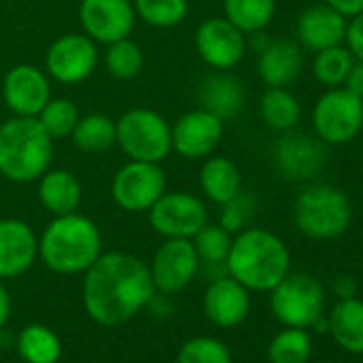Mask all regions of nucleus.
Listing matches in <instances>:
<instances>
[{
  "label": "nucleus",
  "mask_w": 363,
  "mask_h": 363,
  "mask_svg": "<svg viewBox=\"0 0 363 363\" xmlns=\"http://www.w3.org/2000/svg\"><path fill=\"white\" fill-rule=\"evenodd\" d=\"M84 274V308L103 327L130 320L156 293L147 263L128 252H103Z\"/></svg>",
  "instance_id": "nucleus-1"
},
{
  "label": "nucleus",
  "mask_w": 363,
  "mask_h": 363,
  "mask_svg": "<svg viewBox=\"0 0 363 363\" xmlns=\"http://www.w3.org/2000/svg\"><path fill=\"white\" fill-rule=\"evenodd\" d=\"M227 274L248 291L269 293L291 269V252L282 238L267 229H242L225 261Z\"/></svg>",
  "instance_id": "nucleus-2"
},
{
  "label": "nucleus",
  "mask_w": 363,
  "mask_h": 363,
  "mask_svg": "<svg viewBox=\"0 0 363 363\" xmlns=\"http://www.w3.org/2000/svg\"><path fill=\"white\" fill-rule=\"evenodd\" d=\"M101 255L103 238L99 227L79 212L54 216L39 238V257L54 274H84Z\"/></svg>",
  "instance_id": "nucleus-3"
},
{
  "label": "nucleus",
  "mask_w": 363,
  "mask_h": 363,
  "mask_svg": "<svg viewBox=\"0 0 363 363\" xmlns=\"http://www.w3.org/2000/svg\"><path fill=\"white\" fill-rule=\"evenodd\" d=\"M54 160V139L37 118L13 116L0 124V175L16 184L37 182Z\"/></svg>",
  "instance_id": "nucleus-4"
},
{
  "label": "nucleus",
  "mask_w": 363,
  "mask_h": 363,
  "mask_svg": "<svg viewBox=\"0 0 363 363\" xmlns=\"http://www.w3.org/2000/svg\"><path fill=\"white\" fill-rule=\"evenodd\" d=\"M293 223L301 235L316 242H329L348 231L352 223V203L348 195L335 186L310 184L295 197Z\"/></svg>",
  "instance_id": "nucleus-5"
},
{
  "label": "nucleus",
  "mask_w": 363,
  "mask_h": 363,
  "mask_svg": "<svg viewBox=\"0 0 363 363\" xmlns=\"http://www.w3.org/2000/svg\"><path fill=\"white\" fill-rule=\"evenodd\" d=\"M116 145L128 160L160 164L173 150L171 124L154 109H128L116 120Z\"/></svg>",
  "instance_id": "nucleus-6"
},
{
  "label": "nucleus",
  "mask_w": 363,
  "mask_h": 363,
  "mask_svg": "<svg viewBox=\"0 0 363 363\" xmlns=\"http://www.w3.org/2000/svg\"><path fill=\"white\" fill-rule=\"evenodd\" d=\"M314 135L327 145H346L363 130V99L344 86L323 92L310 113Z\"/></svg>",
  "instance_id": "nucleus-7"
},
{
  "label": "nucleus",
  "mask_w": 363,
  "mask_h": 363,
  "mask_svg": "<svg viewBox=\"0 0 363 363\" xmlns=\"http://www.w3.org/2000/svg\"><path fill=\"white\" fill-rule=\"evenodd\" d=\"M269 293L272 312L284 327L310 329L325 310L323 286L308 274H286Z\"/></svg>",
  "instance_id": "nucleus-8"
},
{
  "label": "nucleus",
  "mask_w": 363,
  "mask_h": 363,
  "mask_svg": "<svg viewBox=\"0 0 363 363\" xmlns=\"http://www.w3.org/2000/svg\"><path fill=\"white\" fill-rule=\"evenodd\" d=\"M164 191L167 177L158 162L128 160L111 179V199L128 214H147Z\"/></svg>",
  "instance_id": "nucleus-9"
},
{
  "label": "nucleus",
  "mask_w": 363,
  "mask_h": 363,
  "mask_svg": "<svg viewBox=\"0 0 363 363\" xmlns=\"http://www.w3.org/2000/svg\"><path fill=\"white\" fill-rule=\"evenodd\" d=\"M147 220L150 227L164 240H193V235L208 223V208L193 193L164 191L162 197L147 210Z\"/></svg>",
  "instance_id": "nucleus-10"
},
{
  "label": "nucleus",
  "mask_w": 363,
  "mask_h": 363,
  "mask_svg": "<svg viewBox=\"0 0 363 363\" xmlns=\"http://www.w3.org/2000/svg\"><path fill=\"white\" fill-rule=\"evenodd\" d=\"M147 267L154 289L162 295H175L197 278L201 261L193 240L169 238L156 248Z\"/></svg>",
  "instance_id": "nucleus-11"
},
{
  "label": "nucleus",
  "mask_w": 363,
  "mask_h": 363,
  "mask_svg": "<svg viewBox=\"0 0 363 363\" xmlns=\"http://www.w3.org/2000/svg\"><path fill=\"white\" fill-rule=\"evenodd\" d=\"M99 65L96 43L84 33L58 37L45 54V73L50 79L75 86L86 82Z\"/></svg>",
  "instance_id": "nucleus-12"
},
{
  "label": "nucleus",
  "mask_w": 363,
  "mask_h": 363,
  "mask_svg": "<svg viewBox=\"0 0 363 363\" xmlns=\"http://www.w3.org/2000/svg\"><path fill=\"white\" fill-rule=\"evenodd\" d=\"M225 122L212 111L199 107L179 116L171 126V147L186 160L208 158L220 143Z\"/></svg>",
  "instance_id": "nucleus-13"
},
{
  "label": "nucleus",
  "mask_w": 363,
  "mask_h": 363,
  "mask_svg": "<svg viewBox=\"0 0 363 363\" xmlns=\"http://www.w3.org/2000/svg\"><path fill=\"white\" fill-rule=\"evenodd\" d=\"M199 58L214 71H231L246 56V35L227 18H210L195 33Z\"/></svg>",
  "instance_id": "nucleus-14"
},
{
  "label": "nucleus",
  "mask_w": 363,
  "mask_h": 363,
  "mask_svg": "<svg viewBox=\"0 0 363 363\" xmlns=\"http://www.w3.org/2000/svg\"><path fill=\"white\" fill-rule=\"evenodd\" d=\"M137 13L130 0H82L79 24L94 43H113L130 37Z\"/></svg>",
  "instance_id": "nucleus-15"
},
{
  "label": "nucleus",
  "mask_w": 363,
  "mask_h": 363,
  "mask_svg": "<svg viewBox=\"0 0 363 363\" xmlns=\"http://www.w3.org/2000/svg\"><path fill=\"white\" fill-rule=\"evenodd\" d=\"M327 160L325 143L314 135L286 130L274 145V164L282 177L291 182L314 179Z\"/></svg>",
  "instance_id": "nucleus-16"
},
{
  "label": "nucleus",
  "mask_w": 363,
  "mask_h": 363,
  "mask_svg": "<svg viewBox=\"0 0 363 363\" xmlns=\"http://www.w3.org/2000/svg\"><path fill=\"white\" fill-rule=\"evenodd\" d=\"M52 99V84L43 69L18 65L3 79V101L13 116L37 118Z\"/></svg>",
  "instance_id": "nucleus-17"
},
{
  "label": "nucleus",
  "mask_w": 363,
  "mask_h": 363,
  "mask_svg": "<svg viewBox=\"0 0 363 363\" xmlns=\"http://www.w3.org/2000/svg\"><path fill=\"white\" fill-rule=\"evenodd\" d=\"M39 257L35 229L20 218H0V280L26 274Z\"/></svg>",
  "instance_id": "nucleus-18"
},
{
  "label": "nucleus",
  "mask_w": 363,
  "mask_h": 363,
  "mask_svg": "<svg viewBox=\"0 0 363 363\" xmlns=\"http://www.w3.org/2000/svg\"><path fill=\"white\" fill-rule=\"evenodd\" d=\"M203 312L216 327H238L250 314V291L225 274L210 282L203 295Z\"/></svg>",
  "instance_id": "nucleus-19"
},
{
  "label": "nucleus",
  "mask_w": 363,
  "mask_h": 363,
  "mask_svg": "<svg viewBox=\"0 0 363 363\" xmlns=\"http://www.w3.org/2000/svg\"><path fill=\"white\" fill-rule=\"evenodd\" d=\"M348 20L329 5H314L299 13L295 22L297 43L306 50L320 52L333 45H342L346 37Z\"/></svg>",
  "instance_id": "nucleus-20"
},
{
  "label": "nucleus",
  "mask_w": 363,
  "mask_h": 363,
  "mask_svg": "<svg viewBox=\"0 0 363 363\" xmlns=\"http://www.w3.org/2000/svg\"><path fill=\"white\" fill-rule=\"evenodd\" d=\"M303 54L297 41L276 39L261 48L257 58V73L267 88H286L301 71Z\"/></svg>",
  "instance_id": "nucleus-21"
},
{
  "label": "nucleus",
  "mask_w": 363,
  "mask_h": 363,
  "mask_svg": "<svg viewBox=\"0 0 363 363\" xmlns=\"http://www.w3.org/2000/svg\"><path fill=\"white\" fill-rule=\"evenodd\" d=\"M37 195L41 206L52 216L73 214L82 206V184L67 169H48L39 179Z\"/></svg>",
  "instance_id": "nucleus-22"
},
{
  "label": "nucleus",
  "mask_w": 363,
  "mask_h": 363,
  "mask_svg": "<svg viewBox=\"0 0 363 363\" xmlns=\"http://www.w3.org/2000/svg\"><path fill=\"white\" fill-rule=\"evenodd\" d=\"M244 86L240 79L229 75L227 71H216L208 75L199 88V103L203 109L218 116L223 122L235 118L244 107Z\"/></svg>",
  "instance_id": "nucleus-23"
},
{
  "label": "nucleus",
  "mask_w": 363,
  "mask_h": 363,
  "mask_svg": "<svg viewBox=\"0 0 363 363\" xmlns=\"http://www.w3.org/2000/svg\"><path fill=\"white\" fill-rule=\"evenodd\" d=\"M199 186L212 203L223 206L242 191V171L227 156H210L201 164Z\"/></svg>",
  "instance_id": "nucleus-24"
},
{
  "label": "nucleus",
  "mask_w": 363,
  "mask_h": 363,
  "mask_svg": "<svg viewBox=\"0 0 363 363\" xmlns=\"http://www.w3.org/2000/svg\"><path fill=\"white\" fill-rule=\"evenodd\" d=\"M329 335L335 344L348 352L363 354V301L354 295L340 299L329 316Z\"/></svg>",
  "instance_id": "nucleus-25"
},
{
  "label": "nucleus",
  "mask_w": 363,
  "mask_h": 363,
  "mask_svg": "<svg viewBox=\"0 0 363 363\" xmlns=\"http://www.w3.org/2000/svg\"><path fill=\"white\" fill-rule=\"evenodd\" d=\"M259 113L265 126L286 133L297 126L301 118V105L286 88H267L259 101Z\"/></svg>",
  "instance_id": "nucleus-26"
},
{
  "label": "nucleus",
  "mask_w": 363,
  "mask_h": 363,
  "mask_svg": "<svg viewBox=\"0 0 363 363\" xmlns=\"http://www.w3.org/2000/svg\"><path fill=\"white\" fill-rule=\"evenodd\" d=\"M71 139L77 150L86 154H101L116 145V120L105 113L79 116Z\"/></svg>",
  "instance_id": "nucleus-27"
},
{
  "label": "nucleus",
  "mask_w": 363,
  "mask_h": 363,
  "mask_svg": "<svg viewBox=\"0 0 363 363\" xmlns=\"http://www.w3.org/2000/svg\"><path fill=\"white\" fill-rule=\"evenodd\" d=\"M223 9L225 18L244 35H259L276 16V0H223Z\"/></svg>",
  "instance_id": "nucleus-28"
},
{
  "label": "nucleus",
  "mask_w": 363,
  "mask_h": 363,
  "mask_svg": "<svg viewBox=\"0 0 363 363\" xmlns=\"http://www.w3.org/2000/svg\"><path fill=\"white\" fill-rule=\"evenodd\" d=\"M18 350L26 363H58L62 344L50 327L28 325L18 335Z\"/></svg>",
  "instance_id": "nucleus-29"
},
{
  "label": "nucleus",
  "mask_w": 363,
  "mask_h": 363,
  "mask_svg": "<svg viewBox=\"0 0 363 363\" xmlns=\"http://www.w3.org/2000/svg\"><path fill=\"white\" fill-rule=\"evenodd\" d=\"M354 62V56L346 45H333L320 52H314L312 75L325 88H340Z\"/></svg>",
  "instance_id": "nucleus-30"
},
{
  "label": "nucleus",
  "mask_w": 363,
  "mask_h": 363,
  "mask_svg": "<svg viewBox=\"0 0 363 363\" xmlns=\"http://www.w3.org/2000/svg\"><path fill=\"white\" fill-rule=\"evenodd\" d=\"M312 354V337L308 329L301 327H284L274 335L267 348V357L272 363H308Z\"/></svg>",
  "instance_id": "nucleus-31"
},
{
  "label": "nucleus",
  "mask_w": 363,
  "mask_h": 363,
  "mask_svg": "<svg viewBox=\"0 0 363 363\" xmlns=\"http://www.w3.org/2000/svg\"><path fill=\"white\" fill-rule=\"evenodd\" d=\"M137 18L152 28L179 26L189 16V0H133Z\"/></svg>",
  "instance_id": "nucleus-32"
},
{
  "label": "nucleus",
  "mask_w": 363,
  "mask_h": 363,
  "mask_svg": "<svg viewBox=\"0 0 363 363\" xmlns=\"http://www.w3.org/2000/svg\"><path fill=\"white\" fill-rule=\"evenodd\" d=\"M105 67H107L109 75L116 77V79H122V82L135 79L143 69V52L128 37L120 39V41H113V43L107 45Z\"/></svg>",
  "instance_id": "nucleus-33"
},
{
  "label": "nucleus",
  "mask_w": 363,
  "mask_h": 363,
  "mask_svg": "<svg viewBox=\"0 0 363 363\" xmlns=\"http://www.w3.org/2000/svg\"><path fill=\"white\" fill-rule=\"evenodd\" d=\"M231 242H233V233H229L220 225H210V223H206L193 235V246L199 255V261L206 265H225L231 250Z\"/></svg>",
  "instance_id": "nucleus-34"
},
{
  "label": "nucleus",
  "mask_w": 363,
  "mask_h": 363,
  "mask_svg": "<svg viewBox=\"0 0 363 363\" xmlns=\"http://www.w3.org/2000/svg\"><path fill=\"white\" fill-rule=\"evenodd\" d=\"M37 120L41 122L45 133L56 141V139L71 137V133L79 120V111L71 99H50V103L37 116Z\"/></svg>",
  "instance_id": "nucleus-35"
},
{
  "label": "nucleus",
  "mask_w": 363,
  "mask_h": 363,
  "mask_svg": "<svg viewBox=\"0 0 363 363\" xmlns=\"http://www.w3.org/2000/svg\"><path fill=\"white\" fill-rule=\"evenodd\" d=\"M177 363H231V352L220 340L199 335L182 344Z\"/></svg>",
  "instance_id": "nucleus-36"
},
{
  "label": "nucleus",
  "mask_w": 363,
  "mask_h": 363,
  "mask_svg": "<svg viewBox=\"0 0 363 363\" xmlns=\"http://www.w3.org/2000/svg\"><path fill=\"white\" fill-rule=\"evenodd\" d=\"M220 208H223V212H220L218 225L223 229H227L229 233H240L242 229H246L248 220L255 214V197L240 191L231 201L223 203Z\"/></svg>",
  "instance_id": "nucleus-37"
},
{
  "label": "nucleus",
  "mask_w": 363,
  "mask_h": 363,
  "mask_svg": "<svg viewBox=\"0 0 363 363\" xmlns=\"http://www.w3.org/2000/svg\"><path fill=\"white\" fill-rule=\"evenodd\" d=\"M344 43L348 52L354 56V60H363V13L348 20Z\"/></svg>",
  "instance_id": "nucleus-38"
},
{
  "label": "nucleus",
  "mask_w": 363,
  "mask_h": 363,
  "mask_svg": "<svg viewBox=\"0 0 363 363\" xmlns=\"http://www.w3.org/2000/svg\"><path fill=\"white\" fill-rule=\"evenodd\" d=\"M342 86L348 92H352V94L363 99V60H354L352 62V67H350V71H348V75H346Z\"/></svg>",
  "instance_id": "nucleus-39"
},
{
  "label": "nucleus",
  "mask_w": 363,
  "mask_h": 363,
  "mask_svg": "<svg viewBox=\"0 0 363 363\" xmlns=\"http://www.w3.org/2000/svg\"><path fill=\"white\" fill-rule=\"evenodd\" d=\"M325 5H329L331 9H335L346 20L363 13V0H325Z\"/></svg>",
  "instance_id": "nucleus-40"
},
{
  "label": "nucleus",
  "mask_w": 363,
  "mask_h": 363,
  "mask_svg": "<svg viewBox=\"0 0 363 363\" xmlns=\"http://www.w3.org/2000/svg\"><path fill=\"white\" fill-rule=\"evenodd\" d=\"M331 289H333V293H335L340 299H348V297H354V295H357V280H354L350 274H340V276L331 282Z\"/></svg>",
  "instance_id": "nucleus-41"
},
{
  "label": "nucleus",
  "mask_w": 363,
  "mask_h": 363,
  "mask_svg": "<svg viewBox=\"0 0 363 363\" xmlns=\"http://www.w3.org/2000/svg\"><path fill=\"white\" fill-rule=\"evenodd\" d=\"M9 314H11V297H9L7 289L3 286V282H0V329L5 327Z\"/></svg>",
  "instance_id": "nucleus-42"
},
{
  "label": "nucleus",
  "mask_w": 363,
  "mask_h": 363,
  "mask_svg": "<svg viewBox=\"0 0 363 363\" xmlns=\"http://www.w3.org/2000/svg\"><path fill=\"white\" fill-rule=\"evenodd\" d=\"M361 171H363V156H361Z\"/></svg>",
  "instance_id": "nucleus-43"
}]
</instances>
